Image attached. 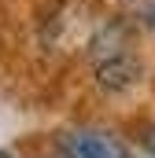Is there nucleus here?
<instances>
[{
	"label": "nucleus",
	"instance_id": "obj_3",
	"mask_svg": "<svg viewBox=\"0 0 155 158\" xmlns=\"http://www.w3.org/2000/svg\"><path fill=\"white\" fill-rule=\"evenodd\" d=\"M148 26H152V30H155V4H152V7H148Z\"/></svg>",
	"mask_w": 155,
	"mask_h": 158
},
{
	"label": "nucleus",
	"instance_id": "obj_1",
	"mask_svg": "<svg viewBox=\"0 0 155 158\" xmlns=\"http://www.w3.org/2000/svg\"><path fill=\"white\" fill-rule=\"evenodd\" d=\"M59 151H63V158H126V147L118 143L115 136L92 132V129L63 136V147Z\"/></svg>",
	"mask_w": 155,
	"mask_h": 158
},
{
	"label": "nucleus",
	"instance_id": "obj_2",
	"mask_svg": "<svg viewBox=\"0 0 155 158\" xmlns=\"http://www.w3.org/2000/svg\"><path fill=\"white\" fill-rule=\"evenodd\" d=\"M133 77H137V63L126 59V55H118L115 63L100 66V85L104 88H126V85H133Z\"/></svg>",
	"mask_w": 155,
	"mask_h": 158
},
{
	"label": "nucleus",
	"instance_id": "obj_4",
	"mask_svg": "<svg viewBox=\"0 0 155 158\" xmlns=\"http://www.w3.org/2000/svg\"><path fill=\"white\" fill-rule=\"evenodd\" d=\"M148 151H152V155H155V129H152V132H148Z\"/></svg>",
	"mask_w": 155,
	"mask_h": 158
}]
</instances>
